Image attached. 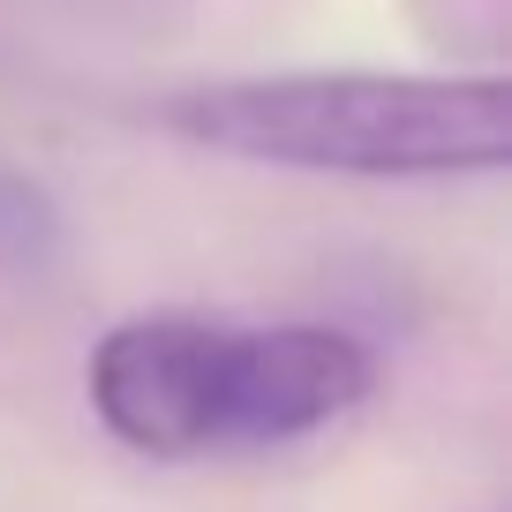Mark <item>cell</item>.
<instances>
[{
    "instance_id": "3",
    "label": "cell",
    "mask_w": 512,
    "mask_h": 512,
    "mask_svg": "<svg viewBox=\"0 0 512 512\" xmlns=\"http://www.w3.org/2000/svg\"><path fill=\"white\" fill-rule=\"evenodd\" d=\"M211 354L219 324L204 317H128L91 347V415L144 460H204L211 430Z\"/></svg>"
},
{
    "instance_id": "2",
    "label": "cell",
    "mask_w": 512,
    "mask_h": 512,
    "mask_svg": "<svg viewBox=\"0 0 512 512\" xmlns=\"http://www.w3.org/2000/svg\"><path fill=\"white\" fill-rule=\"evenodd\" d=\"M369 384H377V354L339 324H219V354H211L219 452L294 445L354 415Z\"/></svg>"
},
{
    "instance_id": "1",
    "label": "cell",
    "mask_w": 512,
    "mask_h": 512,
    "mask_svg": "<svg viewBox=\"0 0 512 512\" xmlns=\"http://www.w3.org/2000/svg\"><path fill=\"white\" fill-rule=\"evenodd\" d=\"M159 121L241 166L347 181H467L512 166V76L272 68L174 91Z\"/></svg>"
},
{
    "instance_id": "4",
    "label": "cell",
    "mask_w": 512,
    "mask_h": 512,
    "mask_svg": "<svg viewBox=\"0 0 512 512\" xmlns=\"http://www.w3.org/2000/svg\"><path fill=\"white\" fill-rule=\"evenodd\" d=\"M53 241H61V219H53L46 189L23 174H0V256L8 264H46Z\"/></svg>"
}]
</instances>
